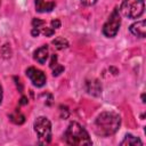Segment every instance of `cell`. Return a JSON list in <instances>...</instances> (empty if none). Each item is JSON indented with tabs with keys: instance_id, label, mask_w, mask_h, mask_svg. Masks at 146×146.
<instances>
[{
	"instance_id": "cell-1",
	"label": "cell",
	"mask_w": 146,
	"mask_h": 146,
	"mask_svg": "<svg viewBox=\"0 0 146 146\" xmlns=\"http://www.w3.org/2000/svg\"><path fill=\"white\" fill-rule=\"evenodd\" d=\"M121 124V117L115 112L100 113L94 123L95 132L100 137H108L115 133Z\"/></svg>"
},
{
	"instance_id": "cell-3",
	"label": "cell",
	"mask_w": 146,
	"mask_h": 146,
	"mask_svg": "<svg viewBox=\"0 0 146 146\" xmlns=\"http://www.w3.org/2000/svg\"><path fill=\"white\" fill-rule=\"evenodd\" d=\"M145 9L144 0H123L120 11L124 17L138 18L143 15Z\"/></svg>"
},
{
	"instance_id": "cell-5",
	"label": "cell",
	"mask_w": 146,
	"mask_h": 146,
	"mask_svg": "<svg viewBox=\"0 0 146 146\" xmlns=\"http://www.w3.org/2000/svg\"><path fill=\"white\" fill-rule=\"evenodd\" d=\"M120 24H121V16H120V11L117 8H115L112 14L110 15L107 22L104 24L103 26V33L105 36L107 38H113L116 35V33L119 32L120 29Z\"/></svg>"
},
{
	"instance_id": "cell-17",
	"label": "cell",
	"mask_w": 146,
	"mask_h": 146,
	"mask_svg": "<svg viewBox=\"0 0 146 146\" xmlns=\"http://www.w3.org/2000/svg\"><path fill=\"white\" fill-rule=\"evenodd\" d=\"M54 7H55V2H46V5H44V11H51L52 9H54Z\"/></svg>"
},
{
	"instance_id": "cell-21",
	"label": "cell",
	"mask_w": 146,
	"mask_h": 146,
	"mask_svg": "<svg viewBox=\"0 0 146 146\" xmlns=\"http://www.w3.org/2000/svg\"><path fill=\"white\" fill-rule=\"evenodd\" d=\"M31 33H32V35H33V36H38V35L40 34V31H39V29H38V27H33V30H32V32H31Z\"/></svg>"
},
{
	"instance_id": "cell-13",
	"label": "cell",
	"mask_w": 146,
	"mask_h": 146,
	"mask_svg": "<svg viewBox=\"0 0 146 146\" xmlns=\"http://www.w3.org/2000/svg\"><path fill=\"white\" fill-rule=\"evenodd\" d=\"M44 0H35V9L39 13H43L44 11Z\"/></svg>"
},
{
	"instance_id": "cell-7",
	"label": "cell",
	"mask_w": 146,
	"mask_h": 146,
	"mask_svg": "<svg viewBox=\"0 0 146 146\" xmlns=\"http://www.w3.org/2000/svg\"><path fill=\"white\" fill-rule=\"evenodd\" d=\"M130 32L133 35L138 36V38H145V35H146V23H145V21H139V22L133 23L130 26Z\"/></svg>"
},
{
	"instance_id": "cell-8",
	"label": "cell",
	"mask_w": 146,
	"mask_h": 146,
	"mask_svg": "<svg viewBox=\"0 0 146 146\" xmlns=\"http://www.w3.org/2000/svg\"><path fill=\"white\" fill-rule=\"evenodd\" d=\"M47 58H48V47L47 46H42V47H40L35 50L34 59L36 62H39L40 64H44Z\"/></svg>"
},
{
	"instance_id": "cell-18",
	"label": "cell",
	"mask_w": 146,
	"mask_h": 146,
	"mask_svg": "<svg viewBox=\"0 0 146 146\" xmlns=\"http://www.w3.org/2000/svg\"><path fill=\"white\" fill-rule=\"evenodd\" d=\"M51 27L52 29H59L60 27V21L59 19H52L51 21Z\"/></svg>"
},
{
	"instance_id": "cell-12",
	"label": "cell",
	"mask_w": 146,
	"mask_h": 146,
	"mask_svg": "<svg viewBox=\"0 0 146 146\" xmlns=\"http://www.w3.org/2000/svg\"><path fill=\"white\" fill-rule=\"evenodd\" d=\"M52 44L57 48V49H64V48H67L68 47V41L64 38H56L55 40H52Z\"/></svg>"
},
{
	"instance_id": "cell-2",
	"label": "cell",
	"mask_w": 146,
	"mask_h": 146,
	"mask_svg": "<svg viewBox=\"0 0 146 146\" xmlns=\"http://www.w3.org/2000/svg\"><path fill=\"white\" fill-rule=\"evenodd\" d=\"M64 138H65L66 144L72 145V146H82V145L92 144L87 130L78 122H71L68 124L64 133Z\"/></svg>"
},
{
	"instance_id": "cell-19",
	"label": "cell",
	"mask_w": 146,
	"mask_h": 146,
	"mask_svg": "<svg viewBox=\"0 0 146 146\" xmlns=\"http://www.w3.org/2000/svg\"><path fill=\"white\" fill-rule=\"evenodd\" d=\"M56 65H58V64H57V56H56V55H52L51 60H50V67L54 68Z\"/></svg>"
},
{
	"instance_id": "cell-9",
	"label": "cell",
	"mask_w": 146,
	"mask_h": 146,
	"mask_svg": "<svg viewBox=\"0 0 146 146\" xmlns=\"http://www.w3.org/2000/svg\"><path fill=\"white\" fill-rule=\"evenodd\" d=\"M87 89H88V92L95 95V96H98L100 92H102V87L99 84L98 81H90L87 83Z\"/></svg>"
},
{
	"instance_id": "cell-23",
	"label": "cell",
	"mask_w": 146,
	"mask_h": 146,
	"mask_svg": "<svg viewBox=\"0 0 146 146\" xmlns=\"http://www.w3.org/2000/svg\"><path fill=\"white\" fill-rule=\"evenodd\" d=\"M1 100H2V87L0 84V103H1Z\"/></svg>"
},
{
	"instance_id": "cell-16",
	"label": "cell",
	"mask_w": 146,
	"mask_h": 146,
	"mask_svg": "<svg viewBox=\"0 0 146 146\" xmlns=\"http://www.w3.org/2000/svg\"><path fill=\"white\" fill-rule=\"evenodd\" d=\"M43 21H41V19H39V18H34L33 21H32V25H33V27H40L41 25H43Z\"/></svg>"
},
{
	"instance_id": "cell-25",
	"label": "cell",
	"mask_w": 146,
	"mask_h": 146,
	"mask_svg": "<svg viewBox=\"0 0 146 146\" xmlns=\"http://www.w3.org/2000/svg\"><path fill=\"white\" fill-rule=\"evenodd\" d=\"M0 3H1V1H0Z\"/></svg>"
},
{
	"instance_id": "cell-14",
	"label": "cell",
	"mask_w": 146,
	"mask_h": 146,
	"mask_svg": "<svg viewBox=\"0 0 146 146\" xmlns=\"http://www.w3.org/2000/svg\"><path fill=\"white\" fill-rule=\"evenodd\" d=\"M63 71H64V67H63L62 65H56V66L52 68V75H54V76H57V75H59Z\"/></svg>"
},
{
	"instance_id": "cell-6",
	"label": "cell",
	"mask_w": 146,
	"mask_h": 146,
	"mask_svg": "<svg viewBox=\"0 0 146 146\" xmlns=\"http://www.w3.org/2000/svg\"><path fill=\"white\" fill-rule=\"evenodd\" d=\"M26 75L31 79L32 83L35 87H42L46 83V75L42 71L35 68V67H30L26 71Z\"/></svg>"
},
{
	"instance_id": "cell-4",
	"label": "cell",
	"mask_w": 146,
	"mask_h": 146,
	"mask_svg": "<svg viewBox=\"0 0 146 146\" xmlns=\"http://www.w3.org/2000/svg\"><path fill=\"white\" fill-rule=\"evenodd\" d=\"M34 131L38 135L40 144H48L51 140V123L44 116H39L34 121Z\"/></svg>"
},
{
	"instance_id": "cell-24",
	"label": "cell",
	"mask_w": 146,
	"mask_h": 146,
	"mask_svg": "<svg viewBox=\"0 0 146 146\" xmlns=\"http://www.w3.org/2000/svg\"><path fill=\"white\" fill-rule=\"evenodd\" d=\"M141 99H143V103H145V100H144L145 99V95H141Z\"/></svg>"
},
{
	"instance_id": "cell-20",
	"label": "cell",
	"mask_w": 146,
	"mask_h": 146,
	"mask_svg": "<svg viewBox=\"0 0 146 146\" xmlns=\"http://www.w3.org/2000/svg\"><path fill=\"white\" fill-rule=\"evenodd\" d=\"M97 0H81V2L84 5V6H92L94 3H96Z\"/></svg>"
},
{
	"instance_id": "cell-15",
	"label": "cell",
	"mask_w": 146,
	"mask_h": 146,
	"mask_svg": "<svg viewBox=\"0 0 146 146\" xmlns=\"http://www.w3.org/2000/svg\"><path fill=\"white\" fill-rule=\"evenodd\" d=\"M42 32H43V34H44L46 36H51V35L55 33V30H54L52 27H44V29L42 30Z\"/></svg>"
},
{
	"instance_id": "cell-22",
	"label": "cell",
	"mask_w": 146,
	"mask_h": 146,
	"mask_svg": "<svg viewBox=\"0 0 146 146\" xmlns=\"http://www.w3.org/2000/svg\"><path fill=\"white\" fill-rule=\"evenodd\" d=\"M19 104H21V105H26V104H27V98L23 96V97L21 98V102H19Z\"/></svg>"
},
{
	"instance_id": "cell-11",
	"label": "cell",
	"mask_w": 146,
	"mask_h": 146,
	"mask_svg": "<svg viewBox=\"0 0 146 146\" xmlns=\"http://www.w3.org/2000/svg\"><path fill=\"white\" fill-rule=\"evenodd\" d=\"M9 119H10L14 123H16V124H22V123H24V121H25V116H24L18 110H16L13 114H10V115H9Z\"/></svg>"
},
{
	"instance_id": "cell-10",
	"label": "cell",
	"mask_w": 146,
	"mask_h": 146,
	"mask_svg": "<svg viewBox=\"0 0 146 146\" xmlns=\"http://www.w3.org/2000/svg\"><path fill=\"white\" fill-rule=\"evenodd\" d=\"M120 144L121 145H128V146H130V145H143V141L139 138H137L132 135H125L124 139Z\"/></svg>"
}]
</instances>
